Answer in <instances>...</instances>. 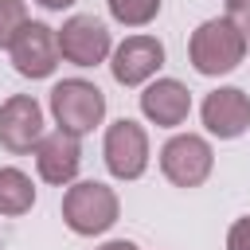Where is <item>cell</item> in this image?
Masks as SVG:
<instances>
[{"mask_svg": "<svg viewBox=\"0 0 250 250\" xmlns=\"http://www.w3.org/2000/svg\"><path fill=\"white\" fill-rule=\"evenodd\" d=\"M188 59H191V70L203 74V78H219V74H230L242 59H246V39L238 35V27L227 20V16H215V20H203L191 39H188Z\"/></svg>", "mask_w": 250, "mask_h": 250, "instance_id": "6da1fadb", "label": "cell"}, {"mask_svg": "<svg viewBox=\"0 0 250 250\" xmlns=\"http://www.w3.org/2000/svg\"><path fill=\"white\" fill-rule=\"evenodd\" d=\"M117 215H121L117 191L102 180H74L62 195V223L82 238L105 234L117 223Z\"/></svg>", "mask_w": 250, "mask_h": 250, "instance_id": "7a4b0ae2", "label": "cell"}, {"mask_svg": "<svg viewBox=\"0 0 250 250\" xmlns=\"http://www.w3.org/2000/svg\"><path fill=\"white\" fill-rule=\"evenodd\" d=\"M51 117L62 133L86 137L105 121V94L90 78H62L51 86Z\"/></svg>", "mask_w": 250, "mask_h": 250, "instance_id": "3957f363", "label": "cell"}, {"mask_svg": "<svg viewBox=\"0 0 250 250\" xmlns=\"http://www.w3.org/2000/svg\"><path fill=\"white\" fill-rule=\"evenodd\" d=\"M211 168H215V152H211L207 137H199V133H176L160 145V172L176 188L207 184Z\"/></svg>", "mask_w": 250, "mask_h": 250, "instance_id": "277c9868", "label": "cell"}, {"mask_svg": "<svg viewBox=\"0 0 250 250\" xmlns=\"http://www.w3.org/2000/svg\"><path fill=\"white\" fill-rule=\"evenodd\" d=\"M102 156H105L109 176H117V180H141L145 168H148V133H145V125H137L133 117L109 121L105 141H102Z\"/></svg>", "mask_w": 250, "mask_h": 250, "instance_id": "5b68a950", "label": "cell"}, {"mask_svg": "<svg viewBox=\"0 0 250 250\" xmlns=\"http://www.w3.org/2000/svg\"><path fill=\"white\" fill-rule=\"evenodd\" d=\"M59 31V55L70 62V66H98V62H105L109 55H113V39H109V27L98 20V16H86V12H78V16H70V20H62V27H55Z\"/></svg>", "mask_w": 250, "mask_h": 250, "instance_id": "8992f818", "label": "cell"}, {"mask_svg": "<svg viewBox=\"0 0 250 250\" xmlns=\"http://www.w3.org/2000/svg\"><path fill=\"white\" fill-rule=\"evenodd\" d=\"M8 55H12V66H16V74H23V78H51L55 74V66H59V31L51 27V23H43V20H27L23 23V31L12 39V47H8Z\"/></svg>", "mask_w": 250, "mask_h": 250, "instance_id": "52a82bcc", "label": "cell"}, {"mask_svg": "<svg viewBox=\"0 0 250 250\" xmlns=\"http://www.w3.org/2000/svg\"><path fill=\"white\" fill-rule=\"evenodd\" d=\"M164 66V43L156 35H129L109 55V74L117 86H148Z\"/></svg>", "mask_w": 250, "mask_h": 250, "instance_id": "ba28073f", "label": "cell"}, {"mask_svg": "<svg viewBox=\"0 0 250 250\" xmlns=\"http://www.w3.org/2000/svg\"><path fill=\"white\" fill-rule=\"evenodd\" d=\"M43 141V105L31 94H12L0 102V145L16 156L35 152Z\"/></svg>", "mask_w": 250, "mask_h": 250, "instance_id": "9c48e42d", "label": "cell"}, {"mask_svg": "<svg viewBox=\"0 0 250 250\" xmlns=\"http://www.w3.org/2000/svg\"><path fill=\"white\" fill-rule=\"evenodd\" d=\"M199 117L207 125L211 137L219 141H234L250 129V94L242 86H215L203 105H199Z\"/></svg>", "mask_w": 250, "mask_h": 250, "instance_id": "30bf717a", "label": "cell"}, {"mask_svg": "<svg viewBox=\"0 0 250 250\" xmlns=\"http://www.w3.org/2000/svg\"><path fill=\"white\" fill-rule=\"evenodd\" d=\"M78 168H82V145H78V137H70L62 129L43 133V141L35 145V172H39V180L62 188V184H74Z\"/></svg>", "mask_w": 250, "mask_h": 250, "instance_id": "8fae6325", "label": "cell"}, {"mask_svg": "<svg viewBox=\"0 0 250 250\" xmlns=\"http://www.w3.org/2000/svg\"><path fill=\"white\" fill-rule=\"evenodd\" d=\"M141 113L160 129H176L191 113V90L180 78H152L141 90Z\"/></svg>", "mask_w": 250, "mask_h": 250, "instance_id": "7c38bea8", "label": "cell"}, {"mask_svg": "<svg viewBox=\"0 0 250 250\" xmlns=\"http://www.w3.org/2000/svg\"><path fill=\"white\" fill-rule=\"evenodd\" d=\"M35 207V184L23 168H12L4 164L0 168V215L16 219V215H27Z\"/></svg>", "mask_w": 250, "mask_h": 250, "instance_id": "4fadbf2b", "label": "cell"}, {"mask_svg": "<svg viewBox=\"0 0 250 250\" xmlns=\"http://www.w3.org/2000/svg\"><path fill=\"white\" fill-rule=\"evenodd\" d=\"M109 16L125 27H148L160 16V0H105Z\"/></svg>", "mask_w": 250, "mask_h": 250, "instance_id": "5bb4252c", "label": "cell"}, {"mask_svg": "<svg viewBox=\"0 0 250 250\" xmlns=\"http://www.w3.org/2000/svg\"><path fill=\"white\" fill-rule=\"evenodd\" d=\"M23 23H27L23 0H0V47H4V51H8L12 39L23 31Z\"/></svg>", "mask_w": 250, "mask_h": 250, "instance_id": "9a60e30c", "label": "cell"}, {"mask_svg": "<svg viewBox=\"0 0 250 250\" xmlns=\"http://www.w3.org/2000/svg\"><path fill=\"white\" fill-rule=\"evenodd\" d=\"M227 20L238 27V35L246 39V51H250V0H227Z\"/></svg>", "mask_w": 250, "mask_h": 250, "instance_id": "2e32d148", "label": "cell"}, {"mask_svg": "<svg viewBox=\"0 0 250 250\" xmlns=\"http://www.w3.org/2000/svg\"><path fill=\"white\" fill-rule=\"evenodd\" d=\"M227 250H250V215L234 219L227 230Z\"/></svg>", "mask_w": 250, "mask_h": 250, "instance_id": "e0dca14e", "label": "cell"}, {"mask_svg": "<svg viewBox=\"0 0 250 250\" xmlns=\"http://www.w3.org/2000/svg\"><path fill=\"white\" fill-rule=\"evenodd\" d=\"M98 250H137V246H133L129 238H109V242H102Z\"/></svg>", "mask_w": 250, "mask_h": 250, "instance_id": "ac0fdd59", "label": "cell"}, {"mask_svg": "<svg viewBox=\"0 0 250 250\" xmlns=\"http://www.w3.org/2000/svg\"><path fill=\"white\" fill-rule=\"evenodd\" d=\"M39 8H47V12H62V8H70L74 0H35Z\"/></svg>", "mask_w": 250, "mask_h": 250, "instance_id": "d6986e66", "label": "cell"}]
</instances>
